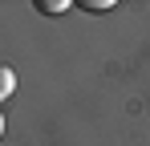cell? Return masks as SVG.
I'll list each match as a JSON object with an SVG mask.
<instances>
[{"mask_svg":"<svg viewBox=\"0 0 150 146\" xmlns=\"http://www.w3.org/2000/svg\"><path fill=\"white\" fill-rule=\"evenodd\" d=\"M12 89H16V73L8 69V65H0V97H8Z\"/></svg>","mask_w":150,"mask_h":146,"instance_id":"1","label":"cell"},{"mask_svg":"<svg viewBox=\"0 0 150 146\" xmlns=\"http://www.w3.org/2000/svg\"><path fill=\"white\" fill-rule=\"evenodd\" d=\"M0 134H4V114H0Z\"/></svg>","mask_w":150,"mask_h":146,"instance_id":"4","label":"cell"},{"mask_svg":"<svg viewBox=\"0 0 150 146\" xmlns=\"http://www.w3.org/2000/svg\"><path fill=\"white\" fill-rule=\"evenodd\" d=\"M77 8H85V12H110L114 0H77Z\"/></svg>","mask_w":150,"mask_h":146,"instance_id":"2","label":"cell"},{"mask_svg":"<svg viewBox=\"0 0 150 146\" xmlns=\"http://www.w3.org/2000/svg\"><path fill=\"white\" fill-rule=\"evenodd\" d=\"M69 0H37V12H65Z\"/></svg>","mask_w":150,"mask_h":146,"instance_id":"3","label":"cell"}]
</instances>
